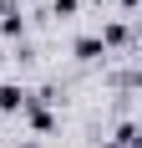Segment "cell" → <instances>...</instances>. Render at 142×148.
<instances>
[{"label": "cell", "instance_id": "cell-7", "mask_svg": "<svg viewBox=\"0 0 142 148\" xmlns=\"http://www.w3.org/2000/svg\"><path fill=\"white\" fill-rule=\"evenodd\" d=\"M122 5H127V10H132V5H137V0H122Z\"/></svg>", "mask_w": 142, "mask_h": 148}, {"label": "cell", "instance_id": "cell-1", "mask_svg": "<svg viewBox=\"0 0 142 148\" xmlns=\"http://www.w3.org/2000/svg\"><path fill=\"white\" fill-rule=\"evenodd\" d=\"M71 56L76 61H101L107 46H101V36H76V41H71Z\"/></svg>", "mask_w": 142, "mask_h": 148}, {"label": "cell", "instance_id": "cell-2", "mask_svg": "<svg viewBox=\"0 0 142 148\" xmlns=\"http://www.w3.org/2000/svg\"><path fill=\"white\" fill-rule=\"evenodd\" d=\"M0 36H5V41H15V36H26V15L15 10V5H5V10H0Z\"/></svg>", "mask_w": 142, "mask_h": 148}, {"label": "cell", "instance_id": "cell-3", "mask_svg": "<svg viewBox=\"0 0 142 148\" xmlns=\"http://www.w3.org/2000/svg\"><path fill=\"white\" fill-rule=\"evenodd\" d=\"M26 97H30L26 87H15V82H0V112H20V107H26Z\"/></svg>", "mask_w": 142, "mask_h": 148}, {"label": "cell", "instance_id": "cell-6", "mask_svg": "<svg viewBox=\"0 0 142 148\" xmlns=\"http://www.w3.org/2000/svg\"><path fill=\"white\" fill-rule=\"evenodd\" d=\"M10 148H36V143H10Z\"/></svg>", "mask_w": 142, "mask_h": 148}, {"label": "cell", "instance_id": "cell-4", "mask_svg": "<svg viewBox=\"0 0 142 148\" xmlns=\"http://www.w3.org/2000/svg\"><path fill=\"white\" fill-rule=\"evenodd\" d=\"M101 46H107V51H112V46H127V26H122V21L101 26Z\"/></svg>", "mask_w": 142, "mask_h": 148}, {"label": "cell", "instance_id": "cell-5", "mask_svg": "<svg viewBox=\"0 0 142 148\" xmlns=\"http://www.w3.org/2000/svg\"><path fill=\"white\" fill-rule=\"evenodd\" d=\"M76 5H81V0H51V10H56V15H76Z\"/></svg>", "mask_w": 142, "mask_h": 148}]
</instances>
